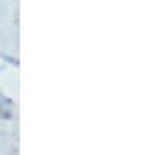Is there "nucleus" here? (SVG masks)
I'll list each match as a JSON object with an SVG mask.
<instances>
[{"label":"nucleus","mask_w":149,"mask_h":155,"mask_svg":"<svg viewBox=\"0 0 149 155\" xmlns=\"http://www.w3.org/2000/svg\"><path fill=\"white\" fill-rule=\"evenodd\" d=\"M11 111H9V102L4 99V95L0 93V117H9Z\"/></svg>","instance_id":"obj_1"}]
</instances>
